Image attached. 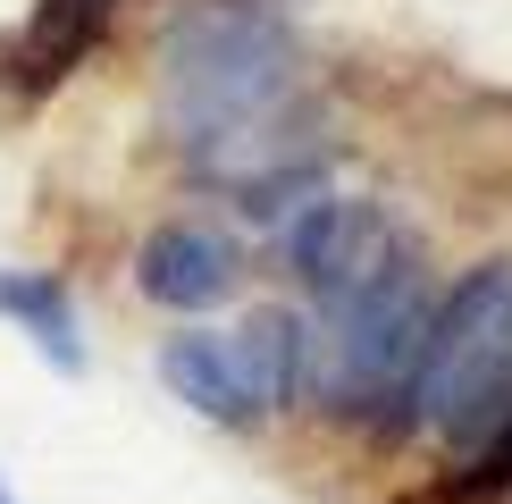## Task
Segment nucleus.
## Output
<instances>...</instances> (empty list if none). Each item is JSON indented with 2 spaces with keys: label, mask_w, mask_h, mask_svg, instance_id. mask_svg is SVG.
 I'll list each match as a JSON object with an SVG mask.
<instances>
[{
  "label": "nucleus",
  "mask_w": 512,
  "mask_h": 504,
  "mask_svg": "<svg viewBox=\"0 0 512 504\" xmlns=\"http://www.w3.org/2000/svg\"><path fill=\"white\" fill-rule=\"evenodd\" d=\"M403 252H412V236L378 202H353V194H311L286 219V269L311 286V303H345L370 278H387Z\"/></svg>",
  "instance_id": "nucleus-4"
},
{
  "label": "nucleus",
  "mask_w": 512,
  "mask_h": 504,
  "mask_svg": "<svg viewBox=\"0 0 512 504\" xmlns=\"http://www.w3.org/2000/svg\"><path fill=\"white\" fill-rule=\"evenodd\" d=\"M412 420L454 446H479L512 420V261H479L429 311V345L412 370Z\"/></svg>",
  "instance_id": "nucleus-3"
},
{
  "label": "nucleus",
  "mask_w": 512,
  "mask_h": 504,
  "mask_svg": "<svg viewBox=\"0 0 512 504\" xmlns=\"http://www.w3.org/2000/svg\"><path fill=\"white\" fill-rule=\"evenodd\" d=\"M110 9L118 0H34V17L0 42V84H9V93H51V84H68L84 59H93Z\"/></svg>",
  "instance_id": "nucleus-6"
},
{
  "label": "nucleus",
  "mask_w": 512,
  "mask_h": 504,
  "mask_svg": "<svg viewBox=\"0 0 512 504\" xmlns=\"http://www.w3.org/2000/svg\"><path fill=\"white\" fill-rule=\"evenodd\" d=\"M0 504H17V496H9V479H0Z\"/></svg>",
  "instance_id": "nucleus-11"
},
{
  "label": "nucleus",
  "mask_w": 512,
  "mask_h": 504,
  "mask_svg": "<svg viewBox=\"0 0 512 504\" xmlns=\"http://www.w3.org/2000/svg\"><path fill=\"white\" fill-rule=\"evenodd\" d=\"M496 496H512V420L487 429V454L471 462V471H454L437 496H420V504H496Z\"/></svg>",
  "instance_id": "nucleus-10"
},
{
  "label": "nucleus",
  "mask_w": 512,
  "mask_h": 504,
  "mask_svg": "<svg viewBox=\"0 0 512 504\" xmlns=\"http://www.w3.org/2000/svg\"><path fill=\"white\" fill-rule=\"evenodd\" d=\"M294 34L277 26L269 9H194L160 34V101L177 118V135L202 152L210 177L252 185L294 168V152L277 143L294 101Z\"/></svg>",
  "instance_id": "nucleus-1"
},
{
  "label": "nucleus",
  "mask_w": 512,
  "mask_h": 504,
  "mask_svg": "<svg viewBox=\"0 0 512 504\" xmlns=\"http://www.w3.org/2000/svg\"><path fill=\"white\" fill-rule=\"evenodd\" d=\"M429 278H420V252H403L387 278H370L345 303H319L311 320V395L336 420L361 429H387L412 420V370L429 345Z\"/></svg>",
  "instance_id": "nucleus-2"
},
{
  "label": "nucleus",
  "mask_w": 512,
  "mask_h": 504,
  "mask_svg": "<svg viewBox=\"0 0 512 504\" xmlns=\"http://www.w3.org/2000/svg\"><path fill=\"white\" fill-rule=\"evenodd\" d=\"M236 286H244L236 236H219V227H202V219H168V227H152V236L135 244V294L160 303V311H210Z\"/></svg>",
  "instance_id": "nucleus-5"
},
{
  "label": "nucleus",
  "mask_w": 512,
  "mask_h": 504,
  "mask_svg": "<svg viewBox=\"0 0 512 504\" xmlns=\"http://www.w3.org/2000/svg\"><path fill=\"white\" fill-rule=\"evenodd\" d=\"M227 345H236V370L261 412H294L311 395V320L303 311L261 303V311H244V328H227Z\"/></svg>",
  "instance_id": "nucleus-8"
},
{
  "label": "nucleus",
  "mask_w": 512,
  "mask_h": 504,
  "mask_svg": "<svg viewBox=\"0 0 512 504\" xmlns=\"http://www.w3.org/2000/svg\"><path fill=\"white\" fill-rule=\"evenodd\" d=\"M0 320L26 336L59 378H84V320H76V294L51 269H0Z\"/></svg>",
  "instance_id": "nucleus-9"
},
{
  "label": "nucleus",
  "mask_w": 512,
  "mask_h": 504,
  "mask_svg": "<svg viewBox=\"0 0 512 504\" xmlns=\"http://www.w3.org/2000/svg\"><path fill=\"white\" fill-rule=\"evenodd\" d=\"M160 387L177 395L185 412H202L210 429H252V420H261V404H252V387L236 370V345H227L219 328L160 336Z\"/></svg>",
  "instance_id": "nucleus-7"
}]
</instances>
